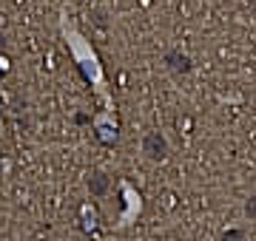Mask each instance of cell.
Instances as JSON below:
<instances>
[{
	"label": "cell",
	"mask_w": 256,
	"mask_h": 241,
	"mask_svg": "<svg viewBox=\"0 0 256 241\" xmlns=\"http://www.w3.org/2000/svg\"><path fill=\"white\" fill-rule=\"evenodd\" d=\"M171 69H176V71H188V60L185 57H179V54H171Z\"/></svg>",
	"instance_id": "3957f363"
},
{
	"label": "cell",
	"mask_w": 256,
	"mask_h": 241,
	"mask_svg": "<svg viewBox=\"0 0 256 241\" xmlns=\"http://www.w3.org/2000/svg\"><path fill=\"white\" fill-rule=\"evenodd\" d=\"M88 187H91V193H105V187H108V179H105V173H94L91 179H88Z\"/></svg>",
	"instance_id": "7a4b0ae2"
},
{
	"label": "cell",
	"mask_w": 256,
	"mask_h": 241,
	"mask_svg": "<svg viewBox=\"0 0 256 241\" xmlns=\"http://www.w3.org/2000/svg\"><path fill=\"white\" fill-rule=\"evenodd\" d=\"M245 210H248V216H256V199H251V202H248V207H245Z\"/></svg>",
	"instance_id": "5b68a950"
},
{
	"label": "cell",
	"mask_w": 256,
	"mask_h": 241,
	"mask_svg": "<svg viewBox=\"0 0 256 241\" xmlns=\"http://www.w3.org/2000/svg\"><path fill=\"white\" fill-rule=\"evenodd\" d=\"M145 153L151 156V159H165V153H168V145H165V139L160 134H148L145 137Z\"/></svg>",
	"instance_id": "6da1fadb"
},
{
	"label": "cell",
	"mask_w": 256,
	"mask_h": 241,
	"mask_svg": "<svg viewBox=\"0 0 256 241\" xmlns=\"http://www.w3.org/2000/svg\"><path fill=\"white\" fill-rule=\"evenodd\" d=\"M222 241H245V233L242 230H231V233H225Z\"/></svg>",
	"instance_id": "277c9868"
}]
</instances>
